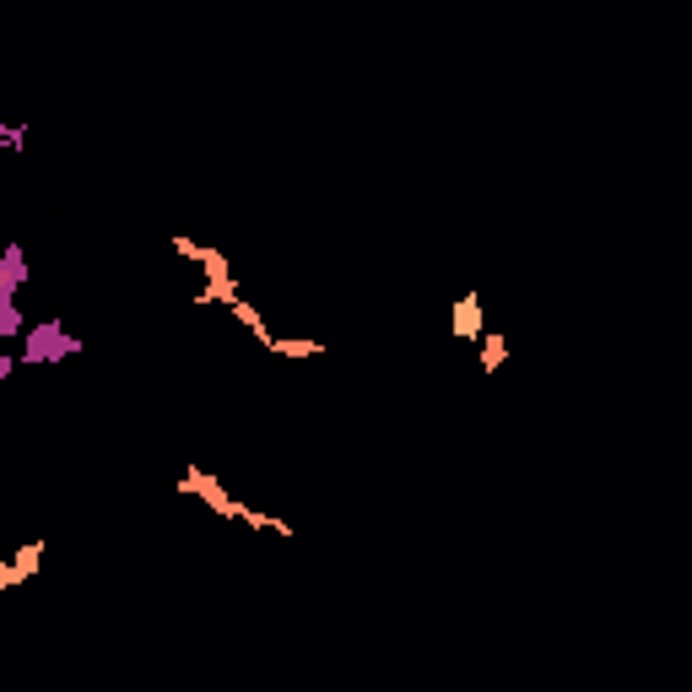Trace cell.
<instances>
[{
    "label": "cell",
    "mask_w": 692,
    "mask_h": 692,
    "mask_svg": "<svg viewBox=\"0 0 692 692\" xmlns=\"http://www.w3.org/2000/svg\"><path fill=\"white\" fill-rule=\"evenodd\" d=\"M265 352H271V357H319L325 346H319L314 336H276Z\"/></svg>",
    "instance_id": "8"
},
{
    "label": "cell",
    "mask_w": 692,
    "mask_h": 692,
    "mask_svg": "<svg viewBox=\"0 0 692 692\" xmlns=\"http://www.w3.org/2000/svg\"><path fill=\"white\" fill-rule=\"evenodd\" d=\"M173 255H184V260H195V265H201L206 244H195V238H173Z\"/></svg>",
    "instance_id": "11"
},
{
    "label": "cell",
    "mask_w": 692,
    "mask_h": 692,
    "mask_svg": "<svg viewBox=\"0 0 692 692\" xmlns=\"http://www.w3.org/2000/svg\"><path fill=\"white\" fill-rule=\"evenodd\" d=\"M28 314H22V303H0V341L6 346H22L28 341Z\"/></svg>",
    "instance_id": "6"
},
{
    "label": "cell",
    "mask_w": 692,
    "mask_h": 692,
    "mask_svg": "<svg viewBox=\"0 0 692 692\" xmlns=\"http://www.w3.org/2000/svg\"><path fill=\"white\" fill-rule=\"evenodd\" d=\"M179 492H190V498H201L206 509L217 514V519H244V509H249V503H238L233 492L217 482V476H206L201 465H184V476H179Z\"/></svg>",
    "instance_id": "2"
},
{
    "label": "cell",
    "mask_w": 692,
    "mask_h": 692,
    "mask_svg": "<svg viewBox=\"0 0 692 692\" xmlns=\"http://www.w3.org/2000/svg\"><path fill=\"white\" fill-rule=\"evenodd\" d=\"M38 568H44V541H22L17 557H11V563H0V590H17V584H28Z\"/></svg>",
    "instance_id": "3"
},
{
    "label": "cell",
    "mask_w": 692,
    "mask_h": 692,
    "mask_svg": "<svg viewBox=\"0 0 692 692\" xmlns=\"http://www.w3.org/2000/svg\"><path fill=\"white\" fill-rule=\"evenodd\" d=\"M476 363H482V374H498V368L509 363V341H503L498 330H487L482 346H476Z\"/></svg>",
    "instance_id": "7"
},
{
    "label": "cell",
    "mask_w": 692,
    "mask_h": 692,
    "mask_svg": "<svg viewBox=\"0 0 692 692\" xmlns=\"http://www.w3.org/2000/svg\"><path fill=\"white\" fill-rule=\"evenodd\" d=\"M82 346L87 341L71 336L60 319H38V325L28 330V341L17 346V357H22V363H65V357H76Z\"/></svg>",
    "instance_id": "1"
},
{
    "label": "cell",
    "mask_w": 692,
    "mask_h": 692,
    "mask_svg": "<svg viewBox=\"0 0 692 692\" xmlns=\"http://www.w3.org/2000/svg\"><path fill=\"white\" fill-rule=\"evenodd\" d=\"M233 319H238V325H244L249 336L260 341V346H271V341H276V336H271V325H265V314H260V309H255V303H249V298H244V303H238V309H233Z\"/></svg>",
    "instance_id": "9"
},
{
    "label": "cell",
    "mask_w": 692,
    "mask_h": 692,
    "mask_svg": "<svg viewBox=\"0 0 692 692\" xmlns=\"http://www.w3.org/2000/svg\"><path fill=\"white\" fill-rule=\"evenodd\" d=\"M22 368V357H17V346H11V352H0V379H11Z\"/></svg>",
    "instance_id": "12"
},
{
    "label": "cell",
    "mask_w": 692,
    "mask_h": 692,
    "mask_svg": "<svg viewBox=\"0 0 692 692\" xmlns=\"http://www.w3.org/2000/svg\"><path fill=\"white\" fill-rule=\"evenodd\" d=\"M22 141H28V136H22V125H17V119H6V125H0V146H6V152H22Z\"/></svg>",
    "instance_id": "10"
},
{
    "label": "cell",
    "mask_w": 692,
    "mask_h": 692,
    "mask_svg": "<svg viewBox=\"0 0 692 692\" xmlns=\"http://www.w3.org/2000/svg\"><path fill=\"white\" fill-rule=\"evenodd\" d=\"M455 336L460 341H476V346H482V336H487V309H482V298H476V292H465V298L455 303Z\"/></svg>",
    "instance_id": "5"
},
{
    "label": "cell",
    "mask_w": 692,
    "mask_h": 692,
    "mask_svg": "<svg viewBox=\"0 0 692 692\" xmlns=\"http://www.w3.org/2000/svg\"><path fill=\"white\" fill-rule=\"evenodd\" d=\"M22 282H28V249L6 244V255H0V303H17Z\"/></svg>",
    "instance_id": "4"
}]
</instances>
